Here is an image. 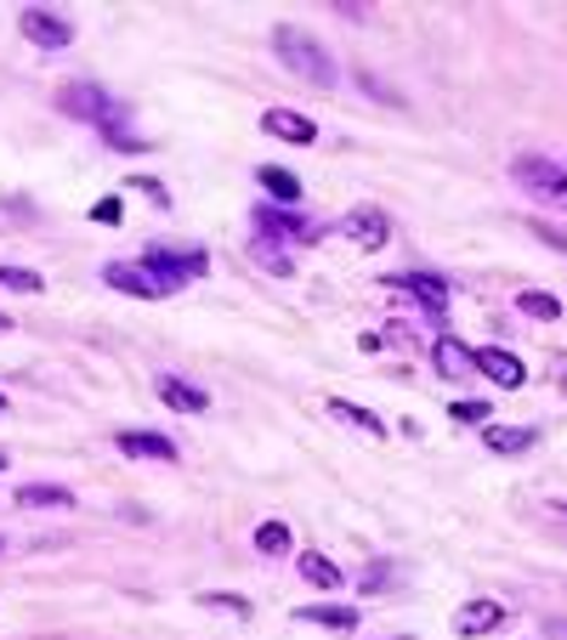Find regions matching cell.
I'll use <instances>...</instances> for the list:
<instances>
[{
  "label": "cell",
  "mask_w": 567,
  "mask_h": 640,
  "mask_svg": "<svg viewBox=\"0 0 567 640\" xmlns=\"http://www.w3.org/2000/svg\"><path fill=\"white\" fill-rule=\"evenodd\" d=\"M516 307H523L528 318H545V323H556V312H561V307L550 301V295H539V289H528V295H523V301H516Z\"/></svg>",
  "instance_id": "d4e9b609"
},
{
  "label": "cell",
  "mask_w": 567,
  "mask_h": 640,
  "mask_svg": "<svg viewBox=\"0 0 567 640\" xmlns=\"http://www.w3.org/2000/svg\"><path fill=\"white\" fill-rule=\"evenodd\" d=\"M256 550L261 556H284V550H290V527H284V522H261L256 527Z\"/></svg>",
  "instance_id": "7402d4cb"
},
{
  "label": "cell",
  "mask_w": 567,
  "mask_h": 640,
  "mask_svg": "<svg viewBox=\"0 0 567 640\" xmlns=\"http://www.w3.org/2000/svg\"><path fill=\"white\" fill-rule=\"evenodd\" d=\"M398 640H414V634H398Z\"/></svg>",
  "instance_id": "1f68e13d"
},
{
  "label": "cell",
  "mask_w": 567,
  "mask_h": 640,
  "mask_svg": "<svg viewBox=\"0 0 567 640\" xmlns=\"http://www.w3.org/2000/svg\"><path fill=\"white\" fill-rule=\"evenodd\" d=\"M0 289H18V295H40L45 278L34 267H0Z\"/></svg>",
  "instance_id": "603a6c76"
},
{
  "label": "cell",
  "mask_w": 567,
  "mask_h": 640,
  "mask_svg": "<svg viewBox=\"0 0 567 640\" xmlns=\"http://www.w3.org/2000/svg\"><path fill=\"white\" fill-rule=\"evenodd\" d=\"M256 227H261V233H272V238H296V244H318V238H323V227H318V221L284 216V210H272V205H261V210H256Z\"/></svg>",
  "instance_id": "30bf717a"
},
{
  "label": "cell",
  "mask_w": 567,
  "mask_h": 640,
  "mask_svg": "<svg viewBox=\"0 0 567 640\" xmlns=\"http://www.w3.org/2000/svg\"><path fill=\"white\" fill-rule=\"evenodd\" d=\"M505 623V607L499 601H465L460 612H454V634H465V640H477V634H488V629H499Z\"/></svg>",
  "instance_id": "7c38bea8"
},
{
  "label": "cell",
  "mask_w": 567,
  "mask_h": 640,
  "mask_svg": "<svg viewBox=\"0 0 567 640\" xmlns=\"http://www.w3.org/2000/svg\"><path fill=\"white\" fill-rule=\"evenodd\" d=\"M511 176H516V187L523 193H534L539 205H550V210H567V165L561 159H545V154H523L511 165Z\"/></svg>",
  "instance_id": "3957f363"
},
{
  "label": "cell",
  "mask_w": 567,
  "mask_h": 640,
  "mask_svg": "<svg viewBox=\"0 0 567 640\" xmlns=\"http://www.w3.org/2000/svg\"><path fill=\"white\" fill-rule=\"evenodd\" d=\"M341 233H347L352 244H363V250H381V244L392 238V221H386V210L358 205V210H347V216H341Z\"/></svg>",
  "instance_id": "52a82bcc"
},
{
  "label": "cell",
  "mask_w": 567,
  "mask_h": 640,
  "mask_svg": "<svg viewBox=\"0 0 567 640\" xmlns=\"http://www.w3.org/2000/svg\"><path fill=\"white\" fill-rule=\"evenodd\" d=\"M0 409H7V398H0Z\"/></svg>",
  "instance_id": "836d02e7"
},
{
  "label": "cell",
  "mask_w": 567,
  "mask_h": 640,
  "mask_svg": "<svg viewBox=\"0 0 567 640\" xmlns=\"http://www.w3.org/2000/svg\"><path fill=\"white\" fill-rule=\"evenodd\" d=\"M386 578H392V567H386V561H374V567H369V578H363V589H381Z\"/></svg>",
  "instance_id": "f546056e"
},
{
  "label": "cell",
  "mask_w": 567,
  "mask_h": 640,
  "mask_svg": "<svg viewBox=\"0 0 567 640\" xmlns=\"http://www.w3.org/2000/svg\"><path fill=\"white\" fill-rule=\"evenodd\" d=\"M323 409H329V414H336L341 425H352V431H363V436H386V425H381V420H374L369 409H358V403H347V398H329Z\"/></svg>",
  "instance_id": "ac0fdd59"
},
{
  "label": "cell",
  "mask_w": 567,
  "mask_h": 640,
  "mask_svg": "<svg viewBox=\"0 0 567 640\" xmlns=\"http://www.w3.org/2000/svg\"><path fill=\"white\" fill-rule=\"evenodd\" d=\"M403 295H414V301L425 307V312H443L449 307V283L437 278V272H403V278H392Z\"/></svg>",
  "instance_id": "5bb4252c"
},
{
  "label": "cell",
  "mask_w": 567,
  "mask_h": 640,
  "mask_svg": "<svg viewBox=\"0 0 567 640\" xmlns=\"http://www.w3.org/2000/svg\"><path fill=\"white\" fill-rule=\"evenodd\" d=\"M205 607H216V612H233V618H250V601L245 596H216V589H210V596H199Z\"/></svg>",
  "instance_id": "484cf974"
},
{
  "label": "cell",
  "mask_w": 567,
  "mask_h": 640,
  "mask_svg": "<svg viewBox=\"0 0 567 640\" xmlns=\"http://www.w3.org/2000/svg\"><path fill=\"white\" fill-rule=\"evenodd\" d=\"M471 363H477V374H488L499 391H516V385L528 380L523 358H516V352H499V347H483V352H471Z\"/></svg>",
  "instance_id": "9c48e42d"
},
{
  "label": "cell",
  "mask_w": 567,
  "mask_h": 640,
  "mask_svg": "<svg viewBox=\"0 0 567 640\" xmlns=\"http://www.w3.org/2000/svg\"><path fill=\"white\" fill-rule=\"evenodd\" d=\"M91 221H103V227H114V221H120V199H103L97 210H91Z\"/></svg>",
  "instance_id": "f1b7e54d"
},
{
  "label": "cell",
  "mask_w": 567,
  "mask_h": 640,
  "mask_svg": "<svg viewBox=\"0 0 567 640\" xmlns=\"http://www.w3.org/2000/svg\"><path fill=\"white\" fill-rule=\"evenodd\" d=\"M0 465H7V454H0Z\"/></svg>",
  "instance_id": "d6a6232c"
},
{
  "label": "cell",
  "mask_w": 567,
  "mask_h": 640,
  "mask_svg": "<svg viewBox=\"0 0 567 640\" xmlns=\"http://www.w3.org/2000/svg\"><path fill=\"white\" fill-rule=\"evenodd\" d=\"M528 233H534V238H545V244H550V250H561V256H567V233H561V227H545V221H528Z\"/></svg>",
  "instance_id": "4316f807"
},
{
  "label": "cell",
  "mask_w": 567,
  "mask_h": 640,
  "mask_svg": "<svg viewBox=\"0 0 567 640\" xmlns=\"http://www.w3.org/2000/svg\"><path fill=\"white\" fill-rule=\"evenodd\" d=\"M159 398H165V409H176V414H205V409H210V391L194 385V380H176V374H159Z\"/></svg>",
  "instance_id": "8fae6325"
},
{
  "label": "cell",
  "mask_w": 567,
  "mask_h": 640,
  "mask_svg": "<svg viewBox=\"0 0 567 640\" xmlns=\"http://www.w3.org/2000/svg\"><path fill=\"white\" fill-rule=\"evenodd\" d=\"M483 442H488V454H528L539 431L534 425H483Z\"/></svg>",
  "instance_id": "9a60e30c"
},
{
  "label": "cell",
  "mask_w": 567,
  "mask_h": 640,
  "mask_svg": "<svg viewBox=\"0 0 567 640\" xmlns=\"http://www.w3.org/2000/svg\"><path fill=\"white\" fill-rule=\"evenodd\" d=\"M18 23H23V34L40 45V52H63V45L74 40V29H69L58 12H45V7H23V12H18Z\"/></svg>",
  "instance_id": "8992f818"
},
{
  "label": "cell",
  "mask_w": 567,
  "mask_h": 640,
  "mask_svg": "<svg viewBox=\"0 0 567 640\" xmlns=\"http://www.w3.org/2000/svg\"><path fill=\"white\" fill-rule=\"evenodd\" d=\"M103 283L120 289V295H136V301H165V295H171V283H159L142 261H109V267H103Z\"/></svg>",
  "instance_id": "5b68a950"
},
{
  "label": "cell",
  "mask_w": 567,
  "mask_h": 640,
  "mask_svg": "<svg viewBox=\"0 0 567 640\" xmlns=\"http://www.w3.org/2000/svg\"><path fill=\"white\" fill-rule=\"evenodd\" d=\"M142 267H148L159 283H171V289H182V283H194V278H205V250H148L142 256Z\"/></svg>",
  "instance_id": "277c9868"
},
{
  "label": "cell",
  "mask_w": 567,
  "mask_h": 640,
  "mask_svg": "<svg viewBox=\"0 0 567 640\" xmlns=\"http://www.w3.org/2000/svg\"><path fill=\"white\" fill-rule=\"evenodd\" d=\"M114 448L125 460H154V465H176V442L159 436V431H120L114 436Z\"/></svg>",
  "instance_id": "ba28073f"
},
{
  "label": "cell",
  "mask_w": 567,
  "mask_h": 640,
  "mask_svg": "<svg viewBox=\"0 0 567 640\" xmlns=\"http://www.w3.org/2000/svg\"><path fill=\"white\" fill-rule=\"evenodd\" d=\"M261 131H267V136H284V142H296V147L318 142V125L301 120L296 109H267V114H261Z\"/></svg>",
  "instance_id": "4fadbf2b"
},
{
  "label": "cell",
  "mask_w": 567,
  "mask_h": 640,
  "mask_svg": "<svg viewBox=\"0 0 567 640\" xmlns=\"http://www.w3.org/2000/svg\"><path fill=\"white\" fill-rule=\"evenodd\" d=\"M432 358H437V369H443L449 380H465L471 369H477V363H471V352L460 347V340H449V334L437 340V352H432Z\"/></svg>",
  "instance_id": "d6986e66"
},
{
  "label": "cell",
  "mask_w": 567,
  "mask_h": 640,
  "mask_svg": "<svg viewBox=\"0 0 567 640\" xmlns=\"http://www.w3.org/2000/svg\"><path fill=\"white\" fill-rule=\"evenodd\" d=\"M7 329H12V323H7V318H0V334H7Z\"/></svg>",
  "instance_id": "4dcf8cb0"
},
{
  "label": "cell",
  "mask_w": 567,
  "mask_h": 640,
  "mask_svg": "<svg viewBox=\"0 0 567 640\" xmlns=\"http://www.w3.org/2000/svg\"><path fill=\"white\" fill-rule=\"evenodd\" d=\"M256 182L272 193V205H301V176L296 171H284V165H261Z\"/></svg>",
  "instance_id": "2e32d148"
},
{
  "label": "cell",
  "mask_w": 567,
  "mask_h": 640,
  "mask_svg": "<svg viewBox=\"0 0 567 640\" xmlns=\"http://www.w3.org/2000/svg\"><path fill=\"white\" fill-rule=\"evenodd\" d=\"M296 567H301V578H307V584H318V589H336V584H341V567L329 561V556H301Z\"/></svg>",
  "instance_id": "44dd1931"
},
{
  "label": "cell",
  "mask_w": 567,
  "mask_h": 640,
  "mask_svg": "<svg viewBox=\"0 0 567 640\" xmlns=\"http://www.w3.org/2000/svg\"><path fill=\"white\" fill-rule=\"evenodd\" d=\"M58 109L63 114H74V120H91L103 136H109V147L114 154H142V136H131L125 131V103H114V96L103 91V85H91V80H69L63 91H58Z\"/></svg>",
  "instance_id": "6da1fadb"
},
{
  "label": "cell",
  "mask_w": 567,
  "mask_h": 640,
  "mask_svg": "<svg viewBox=\"0 0 567 640\" xmlns=\"http://www.w3.org/2000/svg\"><path fill=\"white\" fill-rule=\"evenodd\" d=\"M296 618H301V623H323V629H352V623H358V607H301Z\"/></svg>",
  "instance_id": "ffe728a7"
},
{
  "label": "cell",
  "mask_w": 567,
  "mask_h": 640,
  "mask_svg": "<svg viewBox=\"0 0 567 640\" xmlns=\"http://www.w3.org/2000/svg\"><path fill=\"white\" fill-rule=\"evenodd\" d=\"M136 193H148V199L159 205V210H171V193H165V182H154V176H142V182H131Z\"/></svg>",
  "instance_id": "83f0119b"
},
{
  "label": "cell",
  "mask_w": 567,
  "mask_h": 640,
  "mask_svg": "<svg viewBox=\"0 0 567 640\" xmlns=\"http://www.w3.org/2000/svg\"><path fill=\"white\" fill-rule=\"evenodd\" d=\"M449 420H454V425H488V420H494V409H488V403H477V398H465V403H454V409H449Z\"/></svg>",
  "instance_id": "cb8c5ba5"
},
{
  "label": "cell",
  "mask_w": 567,
  "mask_h": 640,
  "mask_svg": "<svg viewBox=\"0 0 567 640\" xmlns=\"http://www.w3.org/2000/svg\"><path fill=\"white\" fill-rule=\"evenodd\" d=\"M18 505L23 510H69L74 494L69 487H52V482H29V487H18Z\"/></svg>",
  "instance_id": "e0dca14e"
},
{
  "label": "cell",
  "mask_w": 567,
  "mask_h": 640,
  "mask_svg": "<svg viewBox=\"0 0 567 640\" xmlns=\"http://www.w3.org/2000/svg\"><path fill=\"white\" fill-rule=\"evenodd\" d=\"M272 58L290 69V74L312 80V85H336V63H329L323 40L307 34V29H296V23H278V29H272Z\"/></svg>",
  "instance_id": "7a4b0ae2"
}]
</instances>
